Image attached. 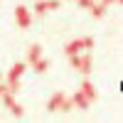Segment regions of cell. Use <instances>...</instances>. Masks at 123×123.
Instances as JSON below:
<instances>
[{
  "label": "cell",
  "mask_w": 123,
  "mask_h": 123,
  "mask_svg": "<svg viewBox=\"0 0 123 123\" xmlns=\"http://www.w3.org/2000/svg\"><path fill=\"white\" fill-rule=\"evenodd\" d=\"M17 20H20V25H27V12H25V7H17Z\"/></svg>",
  "instance_id": "3957f363"
},
{
  "label": "cell",
  "mask_w": 123,
  "mask_h": 123,
  "mask_svg": "<svg viewBox=\"0 0 123 123\" xmlns=\"http://www.w3.org/2000/svg\"><path fill=\"white\" fill-rule=\"evenodd\" d=\"M22 71H25V64H15V67H12V71H10V79L15 81L20 74H22Z\"/></svg>",
  "instance_id": "6da1fadb"
},
{
  "label": "cell",
  "mask_w": 123,
  "mask_h": 123,
  "mask_svg": "<svg viewBox=\"0 0 123 123\" xmlns=\"http://www.w3.org/2000/svg\"><path fill=\"white\" fill-rule=\"evenodd\" d=\"M30 62H37L39 59V47H32V49H30V57H27Z\"/></svg>",
  "instance_id": "5b68a950"
},
{
  "label": "cell",
  "mask_w": 123,
  "mask_h": 123,
  "mask_svg": "<svg viewBox=\"0 0 123 123\" xmlns=\"http://www.w3.org/2000/svg\"><path fill=\"white\" fill-rule=\"evenodd\" d=\"M62 101H64V96H62V94H57L52 101H49V111H54V108H59V104H62Z\"/></svg>",
  "instance_id": "7a4b0ae2"
},
{
  "label": "cell",
  "mask_w": 123,
  "mask_h": 123,
  "mask_svg": "<svg viewBox=\"0 0 123 123\" xmlns=\"http://www.w3.org/2000/svg\"><path fill=\"white\" fill-rule=\"evenodd\" d=\"M81 44H84V42H69V44H67V52H69V54H76Z\"/></svg>",
  "instance_id": "277c9868"
},
{
  "label": "cell",
  "mask_w": 123,
  "mask_h": 123,
  "mask_svg": "<svg viewBox=\"0 0 123 123\" xmlns=\"http://www.w3.org/2000/svg\"><path fill=\"white\" fill-rule=\"evenodd\" d=\"M35 69H37V71H47V62H39V64H37Z\"/></svg>",
  "instance_id": "8992f818"
}]
</instances>
